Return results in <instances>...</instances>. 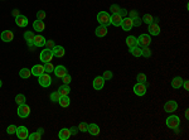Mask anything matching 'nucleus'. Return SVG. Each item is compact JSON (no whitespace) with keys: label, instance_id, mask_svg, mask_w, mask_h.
I'll return each mask as SVG.
<instances>
[{"label":"nucleus","instance_id":"1","mask_svg":"<svg viewBox=\"0 0 189 140\" xmlns=\"http://www.w3.org/2000/svg\"><path fill=\"white\" fill-rule=\"evenodd\" d=\"M97 22L100 23V25H105L107 27L108 24H111V15L107 11H100L97 14Z\"/></svg>","mask_w":189,"mask_h":140},{"label":"nucleus","instance_id":"2","mask_svg":"<svg viewBox=\"0 0 189 140\" xmlns=\"http://www.w3.org/2000/svg\"><path fill=\"white\" fill-rule=\"evenodd\" d=\"M38 83L42 87H44V88L49 87L51 83H52V77H51V75L47 73V72H44L43 75H40V76L38 77Z\"/></svg>","mask_w":189,"mask_h":140},{"label":"nucleus","instance_id":"3","mask_svg":"<svg viewBox=\"0 0 189 140\" xmlns=\"http://www.w3.org/2000/svg\"><path fill=\"white\" fill-rule=\"evenodd\" d=\"M18 116L22 119H25L30 115V107L27 103H22V105H18V110H16Z\"/></svg>","mask_w":189,"mask_h":140},{"label":"nucleus","instance_id":"4","mask_svg":"<svg viewBox=\"0 0 189 140\" xmlns=\"http://www.w3.org/2000/svg\"><path fill=\"white\" fill-rule=\"evenodd\" d=\"M165 123H167V126L169 127V129H175V127H179L180 125V119L179 116H176V115H172V116H169L167 120H165Z\"/></svg>","mask_w":189,"mask_h":140},{"label":"nucleus","instance_id":"5","mask_svg":"<svg viewBox=\"0 0 189 140\" xmlns=\"http://www.w3.org/2000/svg\"><path fill=\"white\" fill-rule=\"evenodd\" d=\"M52 58H53V53H52V49H49V48H46V49H43V51L40 52L39 59H40L43 63L51 62Z\"/></svg>","mask_w":189,"mask_h":140},{"label":"nucleus","instance_id":"6","mask_svg":"<svg viewBox=\"0 0 189 140\" xmlns=\"http://www.w3.org/2000/svg\"><path fill=\"white\" fill-rule=\"evenodd\" d=\"M15 134H16V136H18V139H20V140H25V139H28V135H29V131H28V129L25 126H18L16 127V131H15Z\"/></svg>","mask_w":189,"mask_h":140},{"label":"nucleus","instance_id":"7","mask_svg":"<svg viewBox=\"0 0 189 140\" xmlns=\"http://www.w3.org/2000/svg\"><path fill=\"white\" fill-rule=\"evenodd\" d=\"M151 43V38L149 34H141L137 38V46L139 47H148Z\"/></svg>","mask_w":189,"mask_h":140},{"label":"nucleus","instance_id":"8","mask_svg":"<svg viewBox=\"0 0 189 140\" xmlns=\"http://www.w3.org/2000/svg\"><path fill=\"white\" fill-rule=\"evenodd\" d=\"M134 92H135L136 96H144L146 94V83L137 82L135 86H134Z\"/></svg>","mask_w":189,"mask_h":140},{"label":"nucleus","instance_id":"9","mask_svg":"<svg viewBox=\"0 0 189 140\" xmlns=\"http://www.w3.org/2000/svg\"><path fill=\"white\" fill-rule=\"evenodd\" d=\"M176 109H178V102L174 100L167 101L165 105H164V111L165 112H174V111H176Z\"/></svg>","mask_w":189,"mask_h":140},{"label":"nucleus","instance_id":"10","mask_svg":"<svg viewBox=\"0 0 189 140\" xmlns=\"http://www.w3.org/2000/svg\"><path fill=\"white\" fill-rule=\"evenodd\" d=\"M148 30H149V34H151V35H159L160 32H161V29H160V27H159V24L155 23V22H153L151 24H149Z\"/></svg>","mask_w":189,"mask_h":140},{"label":"nucleus","instance_id":"11","mask_svg":"<svg viewBox=\"0 0 189 140\" xmlns=\"http://www.w3.org/2000/svg\"><path fill=\"white\" fill-rule=\"evenodd\" d=\"M0 38H1V40L5 42V43H9V42H11L14 39V33L11 32V30H4V32H1V34H0Z\"/></svg>","mask_w":189,"mask_h":140},{"label":"nucleus","instance_id":"12","mask_svg":"<svg viewBox=\"0 0 189 140\" xmlns=\"http://www.w3.org/2000/svg\"><path fill=\"white\" fill-rule=\"evenodd\" d=\"M15 24L20 28L27 27L28 25V18L25 15H23V14H19L18 16H15Z\"/></svg>","mask_w":189,"mask_h":140},{"label":"nucleus","instance_id":"13","mask_svg":"<svg viewBox=\"0 0 189 140\" xmlns=\"http://www.w3.org/2000/svg\"><path fill=\"white\" fill-rule=\"evenodd\" d=\"M54 75H56V77L57 78H62L63 76H66L67 73H68V72H67V68L64 66H57V67H54Z\"/></svg>","mask_w":189,"mask_h":140},{"label":"nucleus","instance_id":"14","mask_svg":"<svg viewBox=\"0 0 189 140\" xmlns=\"http://www.w3.org/2000/svg\"><path fill=\"white\" fill-rule=\"evenodd\" d=\"M93 88L97 90V91H100L103 88V86H105V80H103V77L102 76H97L95 80H93Z\"/></svg>","mask_w":189,"mask_h":140},{"label":"nucleus","instance_id":"15","mask_svg":"<svg viewBox=\"0 0 189 140\" xmlns=\"http://www.w3.org/2000/svg\"><path fill=\"white\" fill-rule=\"evenodd\" d=\"M52 53H53V57H57V58H61V57H63L64 56V48L62 46H54L52 48Z\"/></svg>","mask_w":189,"mask_h":140},{"label":"nucleus","instance_id":"16","mask_svg":"<svg viewBox=\"0 0 189 140\" xmlns=\"http://www.w3.org/2000/svg\"><path fill=\"white\" fill-rule=\"evenodd\" d=\"M32 75L33 76H35V77H39L40 75H43L44 73V66H42V64H35V66H33L32 67Z\"/></svg>","mask_w":189,"mask_h":140},{"label":"nucleus","instance_id":"17","mask_svg":"<svg viewBox=\"0 0 189 140\" xmlns=\"http://www.w3.org/2000/svg\"><path fill=\"white\" fill-rule=\"evenodd\" d=\"M132 19H130L129 16H125L123 18V22H121V28H123L125 32H127V30H130L132 28Z\"/></svg>","mask_w":189,"mask_h":140},{"label":"nucleus","instance_id":"18","mask_svg":"<svg viewBox=\"0 0 189 140\" xmlns=\"http://www.w3.org/2000/svg\"><path fill=\"white\" fill-rule=\"evenodd\" d=\"M87 133H90L91 135H93V136H97L100 134V126L97 124H88Z\"/></svg>","mask_w":189,"mask_h":140},{"label":"nucleus","instance_id":"19","mask_svg":"<svg viewBox=\"0 0 189 140\" xmlns=\"http://www.w3.org/2000/svg\"><path fill=\"white\" fill-rule=\"evenodd\" d=\"M95 34H96V37H99V38L105 37V35L107 34V27H105V25H99V27L95 29Z\"/></svg>","mask_w":189,"mask_h":140},{"label":"nucleus","instance_id":"20","mask_svg":"<svg viewBox=\"0 0 189 140\" xmlns=\"http://www.w3.org/2000/svg\"><path fill=\"white\" fill-rule=\"evenodd\" d=\"M46 38L43 37V35H34V38H33V42H34V46L35 47H43L46 46Z\"/></svg>","mask_w":189,"mask_h":140},{"label":"nucleus","instance_id":"21","mask_svg":"<svg viewBox=\"0 0 189 140\" xmlns=\"http://www.w3.org/2000/svg\"><path fill=\"white\" fill-rule=\"evenodd\" d=\"M58 138L61 140H68L71 138V131L69 129H66V127H63V129H61L59 133H58Z\"/></svg>","mask_w":189,"mask_h":140},{"label":"nucleus","instance_id":"22","mask_svg":"<svg viewBox=\"0 0 189 140\" xmlns=\"http://www.w3.org/2000/svg\"><path fill=\"white\" fill-rule=\"evenodd\" d=\"M33 28H34V30L35 32H43V30L46 29V24H44V22L43 20H38L37 19L34 23H33Z\"/></svg>","mask_w":189,"mask_h":140},{"label":"nucleus","instance_id":"23","mask_svg":"<svg viewBox=\"0 0 189 140\" xmlns=\"http://www.w3.org/2000/svg\"><path fill=\"white\" fill-rule=\"evenodd\" d=\"M121 22H123V16H121L119 13L117 14H111V24L115 27H120Z\"/></svg>","mask_w":189,"mask_h":140},{"label":"nucleus","instance_id":"24","mask_svg":"<svg viewBox=\"0 0 189 140\" xmlns=\"http://www.w3.org/2000/svg\"><path fill=\"white\" fill-rule=\"evenodd\" d=\"M58 103L61 105V107H68V106H69V103H71L69 96H68V95L61 96V97H59V100H58Z\"/></svg>","mask_w":189,"mask_h":140},{"label":"nucleus","instance_id":"25","mask_svg":"<svg viewBox=\"0 0 189 140\" xmlns=\"http://www.w3.org/2000/svg\"><path fill=\"white\" fill-rule=\"evenodd\" d=\"M183 81H184V80H183L182 77H179V76L174 77L173 80H172V87H173V88H175V90H178V88H182Z\"/></svg>","mask_w":189,"mask_h":140},{"label":"nucleus","instance_id":"26","mask_svg":"<svg viewBox=\"0 0 189 140\" xmlns=\"http://www.w3.org/2000/svg\"><path fill=\"white\" fill-rule=\"evenodd\" d=\"M129 52L132 54L134 57H141V47L135 46V47H130Z\"/></svg>","mask_w":189,"mask_h":140},{"label":"nucleus","instance_id":"27","mask_svg":"<svg viewBox=\"0 0 189 140\" xmlns=\"http://www.w3.org/2000/svg\"><path fill=\"white\" fill-rule=\"evenodd\" d=\"M69 92H71V88H69V86L68 85H62L59 88H58V94L61 95V96H66V95H69Z\"/></svg>","mask_w":189,"mask_h":140},{"label":"nucleus","instance_id":"28","mask_svg":"<svg viewBox=\"0 0 189 140\" xmlns=\"http://www.w3.org/2000/svg\"><path fill=\"white\" fill-rule=\"evenodd\" d=\"M126 44H127V47H129V48L137 46V38L134 37V35H129V37L126 38Z\"/></svg>","mask_w":189,"mask_h":140},{"label":"nucleus","instance_id":"29","mask_svg":"<svg viewBox=\"0 0 189 140\" xmlns=\"http://www.w3.org/2000/svg\"><path fill=\"white\" fill-rule=\"evenodd\" d=\"M30 75H32V71H30L29 68H22L20 71H19V76H20V78H29L30 77Z\"/></svg>","mask_w":189,"mask_h":140},{"label":"nucleus","instance_id":"30","mask_svg":"<svg viewBox=\"0 0 189 140\" xmlns=\"http://www.w3.org/2000/svg\"><path fill=\"white\" fill-rule=\"evenodd\" d=\"M141 56L145 57V58H149L151 56V49L148 47H141Z\"/></svg>","mask_w":189,"mask_h":140},{"label":"nucleus","instance_id":"31","mask_svg":"<svg viewBox=\"0 0 189 140\" xmlns=\"http://www.w3.org/2000/svg\"><path fill=\"white\" fill-rule=\"evenodd\" d=\"M27 99H25V96H24L23 94H18L15 96V102L18 103V105H22V103H25Z\"/></svg>","mask_w":189,"mask_h":140},{"label":"nucleus","instance_id":"32","mask_svg":"<svg viewBox=\"0 0 189 140\" xmlns=\"http://www.w3.org/2000/svg\"><path fill=\"white\" fill-rule=\"evenodd\" d=\"M141 20L149 25V24H151V23L154 22V18H153V15H151V14H144V16H143Z\"/></svg>","mask_w":189,"mask_h":140},{"label":"nucleus","instance_id":"33","mask_svg":"<svg viewBox=\"0 0 189 140\" xmlns=\"http://www.w3.org/2000/svg\"><path fill=\"white\" fill-rule=\"evenodd\" d=\"M40 138H42V134H39L38 131L32 133V134H29V135H28L29 140H40Z\"/></svg>","mask_w":189,"mask_h":140},{"label":"nucleus","instance_id":"34","mask_svg":"<svg viewBox=\"0 0 189 140\" xmlns=\"http://www.w3.org/2000/svg\"><path fill=\"white\" fill-rule=\"evenodd\" d=\"M44 71L47 72V73H52V72L54 71V66H53L51 62L44 63Z\"/></svg>","mask_w":189,"mask_h":140},{"label":"nucleus","instance_id":"35","mask_svg":"<svg viewBox=\"0 0 189 140\" xmlns=\"http://www.w3.org/2000/svg\"><path fill=\"white\" fill-rule=\"evenodd\" d=\"M136 81L141 82V83H146V86H148V82H146V75L145 73H139L136 76Z\"/></svg>","mask_w":189,"mask_h":140},{"label":"nucleus","instance_id":"36","mask_svg":"<svg viewBox=\"0 0 189 140\" xmlns=\"http://www.w3.org/2000/svg\"><path fill=\"white\" fill-rule=\"evenodd\" d=\"M102 77H103V80H105V81H110L114 77V73L111 71H105V72H103V75H102Z\"/></svg>","mask_w":189,"mask_h":140},{"label":"nucleus","instance_id":"37","mask_svg":"<svg viewBox=\"0 0 189 140\" xmlns=\"http://www.w3.org/2000/svg\"><path fill=\"white\" fill-rule=\"evenodd\" d=\"M59 97H61V95L58 94V91H54V92L51 94V101L52 102H58Z\"/></svg>","mask_w":189,"mask_h":140},{"label":"nucleus","instance_id":"38","mask_svg":"<svg viewBox=\"0 0 189 140\" xmlns=\"http://www.w3.org/2000/svg\"><path fill=\"white\" fill-rule=\"evenodd\" d=\"M46 16H47V13L44 10H39L38 13H37V19H38V20H44Z\"/></svg>","mask_w":189,"mask_h":140},{"label":"nucleus","instance_id":"39","mask_svg":"<svg viewBox=\"0 0 189 140\" xmlns=\"http://www.w3.org/2000/svg\"><path fill=\"white\" fill-rule=\"evenodd\" d=\"M34 38V33L32 32V30H28V32L24 33V39L25 40H32Z\"/></svg>","mask_w":189,"mask_h":140},{"label":"nucleus","instance_id":"40","mask_svg":"<svg viewBox=\"0 0 189 140\" xmlns=\"http://www.w3.org/2000/svg\"><path fill=\"white\" fill-rule=\"evenodd\" d=\"M120 9H121V8L119 7L117 4H112L111 7H110V11H111V14H117Z\"/></svg>","mask_w":189,"mask_h":140},{"label":"nucleus","instance_id":"41","mask_svg":"<svg viewBox=\"0 0 189 140\" xmlns=\"http://www.w3.org/2000/svg\"><path fill=\"white\" fill-rule=\"evenodd\" d=\"M87 126H88L87 123H81L80 125H78V131H81V133H87Z\"/></svg>","mask_w":189,"mask_h":140},{"label":"nucleus","instance_id":"42","mask_svg":"<svg viewBox=\"0 0 189 140\" xmlns=\"http://www.w3.org/2000/svg\"><path fill=\"white\" fill-rule=\"evenodd\" d=\"M127 16H129L130 19H135V18L139 16L137 10H130V11H127Z\"/></svg>","mask_w":189,"mask_h":140},{"label":"nucleus","instance_id":"43","mask_svg":"<svg viewBox=\"0 0 189 140\" xmlns=\"http://www.w3.org/2000/svg\"><path fill=\"white\" fill-rule=\"evenodd\" d=\"M15 131H16V126H15V125H10V126H8L7 133L9 134V135H13V134H15Z\"/></svg>","mask_w":189,"mask_h":140},{"label":"nucleus","instance_id":"44","mask_svg":"<svg viewBox=\"0 0 189 140\" xmlns=\"http://www.w3.org/2000/svg\"><path fill=\"white\" fill-rule=\"evenodd\" d=\"M62 80H63V83H64V85H69V83H71V81H72V77H71V75L67 73L66 76H63V77H62Z\"/></svg>","mask_w":189,"mask_h":140},{"label":"nucleus","instance_id":"45","mask_svg":"<svg viewBox=\"0 0 189 140\" xmlns=\"http://www.w3.org/2000/svg\"><path fill=\"white\" fill-rule=\"evenodd\" d=\"M141 22L143 20L137 16V18H135V19H132V25L134 27H140V25H141Z\"/></svg>","mask_w":189,"mask_h":140},{"label":"nucleus","instance_id":"46","mask_svg":"<svg viewBox=\"0 0 189 140\" xmlns=\"http://www.w3.org/2000/svg\"><path fill=\"white\" fill-rule=\"evenodd\" d=\"M46 46H47V48H49V49H52V48L54 47V46H56V44H54V40H46Z\"/></svg>","mask_w":189,"mask_h":140},{"label":"nucleus","instance_id":"47","mask_svg":"<svg viewBox=\"0 0 189 140\" xmlns=\"http://www.w3.org/2000/svg\"><path fill=\"white\" fill-rule=\"evenodd\" d=\"M27 44H28V47L30 48V51H33V49H34V47H35V46H34L33 39H32V40H27Z\"/></svg>","mask_w":189,"mask_h":140},{"label":"nucleus","instance_id":"48","mask_svg":"<svg viewBox=\"0 0 189 140\" xmlns=\"http://www.w3.org/2000/svg\"><path fill=\"white\" fill-rule=\"evenodd\" d=\"M119 14L123 16V18H125V16H127V10L126 9H120L119 10Z\"/></svg>","mask_w":189,"mask_h":140},{"label":"nucleus","instance_id":"49","mask_svg":"<svg viewBox=\"0 0 189 140\" xmlns=\"http://www.w3.org/2000/svg\"><path fill=\"white\" fill-rule=\"evenodd\" d=\"M182 86H183V88H184L185 91H188V90H189V82H188V80H184V81H183V85H182Z\"/></svg>","mask_w":189,"mask_h":140},{"label":"nucleus","instance_id":"50","mask_svg":"<svg viewBox=\"0 0 189 140\" xmlns=\"http://www.w3.org/2000/svg\"><path fill=\"white\" fill-rule=\"evenodd\" d=\"M69 131H71V135H76V134L78 133V127L73 126V127H71V129H69Z\"/></svg>","mask_w":189,"mask_h":140},{"label":"nucleus","instance_id":"51","mask_svg":"<svg viewBox=\"0 0 189 140\" xmlns=\"http://www.w3.org/2000/svg\"><path fill=\"white\" fill-rule=\"evenodd\" d=\"M11 14H13L14 16H18V15H19V14H20V11H19V10H18V9H14L13 11H11Z\"/></svg>","mask_w":189,"mask_h":140},{"label":"nucleus","instance_id":"52","mask_svg":"<svg viewBox=\"0 0 189 140\" xmlns=\"http://www.w3.org/2000/svg\"><path fill=\"white\" fill-rule=\"evenodd\" d=\"M185 119H187V120L189 119V110H188V109L185 110Z\"/></svg>","mask_w":189,"mask_h":140},{"label":"nucleus","instance_id":"53","mask_svg":"<svg viewBox=\"0 0 189 140\" xmlns=\"http://www.w3.org/2000/svg\"><path fill=\"white\" fill-rule=\"evenodd\" d=\"M173 130H174V133H175V134H179V133H180L179 127H175V129H173Z\"/></svg>","mask_w":189,"mask_h":140},{"label":"nucleus","instance_id":"54","mask_svg":"<svg viewBox=\"0 0 189 140\" xmlns=\"http://www.w3.org/2000/svg\"><path fill=\"white\" fill-rule=\"evenodd\" d=\"M37 131H38L39 134H43V129H42V127H39V129H38V130H37Z\"/></svg>","mask_w":189,"mask_h":140},{"label":"nucleus","instance_id":"55","mask_svg":"<svg viewBox=\"0 0 189 140\" xmlns=\"http://www.w3.org/2000/svg\"><path fill=\"white\" fill-rule=\"evenodd\" d=\"M1 86H3V81H1V80H0V87H1Z\"/></svg>","mask_w":189,"mask_h":140}]
</instances>
